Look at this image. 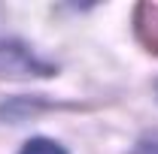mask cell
<instances>
[{"label":"cell","instance_id":"1","mask_svg":"<svg viewBox=\"0 0 158 154\" xmlns=\"http://www.w3.org/2000/svg\"><path fill=\"white\" fill-rule=\"evenodd\" d=\"M19 154H67L61 148L58 142H52V139H31Z\"/></svg>","mask_w":158,"mask_h":154},{"label":"cell","instance_id":"2","mask_svg":"<svg viewBox=\"0 0 158 154\" xmlns=\"http://www.w3.org/2000/svg\"><path fill=\"white\" fill-rule=\"evenodd\" d=\"M134 154H158V139H143Z\"/></svg>","mask_w":158,"mask_h":154}]
</instances>
